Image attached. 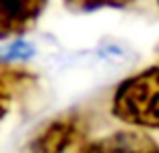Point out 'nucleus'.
<instances>
[{
  "label": "nucleus",
  "instance_id": "f257e3e1",
  "mask_svg": "<svg viewBox=\"0 0 159 153\" xmlns=\"http://www.w3.org/2000/svg\"><path fill=\"white\" fill-rule=\"evenodd\" d=\"M113 115L141 129H159V65L125 79L113 97Z\"/></svg>",
  "mask_w": 159,
  "mask_h": 153
},
{
  "label": "nucleus",
  "instance_id": "f03ea898",
  "mask_svg": "<svg viewBox=\"0 0 159 153\" xmlns=\"http://www.w3.org/2000/svg\"><path fill=\"white\" fill-rule=\"evenodd\" d=\"M87 121L79 113H69L44 125L28 141L24 153H66L85 137Z\"/></svg>",
  "mask_w": 159,
  "mask_h": 153
},
{
  "label": "nucleus",
  "instance_id": "7ed1b4c3",
  "mask_svg": "<svg viewBox=\"0 0 159 153\" xmlns=\"http://www.w3.org/2000/svg\"><path fill=\"white\" fill-rule=\"evenodd\" d=\"M75 153H159V145L141 131H117L81 143Z\"/></svg>",
  "mask_w": 159,
  "mask_h": 153
},
{
  "label": "nucleus",
  "instance_id": "20e7f679",
  "mask_svg": "<svg viewBox=\"0 0 159 153\" xmlns=\"http://www.w3.org/2000/svg\"><path fill=\"white\" fill-rule=\"evenodd\" d=\"M48 0H0V36L26 32L40 16Z\"/></svg>",
  "mask_w": 159,
  "mask_h": 153
},
{
  "label": "nucleus",
  "instance_id": "39448f33",
  "mask_svg": "<svg viewBox=\"0 0 159 153\" xmlns=\"http://www.w3.org/2000/svg\"><path fill=\"white\" fill-rule=\"evenodd\" d=\"M70 10L77 12H91L99 8H125L135 0H62Z\"/></svg>",
  "mask_w": 159,
  "mask_h": 153
},
{
  "label": "nucleus",
  "instance_id": "423d86ee",
  "mask_svg": "<svg viewBox=\"0 0 159 153\" xmlns=\"http://www.w3.org/2000/svg\"><path fill=\"white\" fill-rule=\"evenodd\" d=\"M32 52H34V48L26 40H16L14 44H10L4 51L2 56H4V63H10V61H26L28 56H32Z\"/></svg>",
  "mask_w": 159,
  "mask_h": 153
},
{
  "label": "nucleus",
  "instance_id": "0eeeda50",
  "mask_svg": "<svg viewBox=\"0 0 159 153\" xmlns=\"http://www.w3.org/2000/svg\"><path fill=\"white\" fill-rule=\"evenodd\" d=\"M157 2H159V0H157Z\"/></svg>",
  "mask_w": 159,
  "mask_h": 153
}]
</instances>
